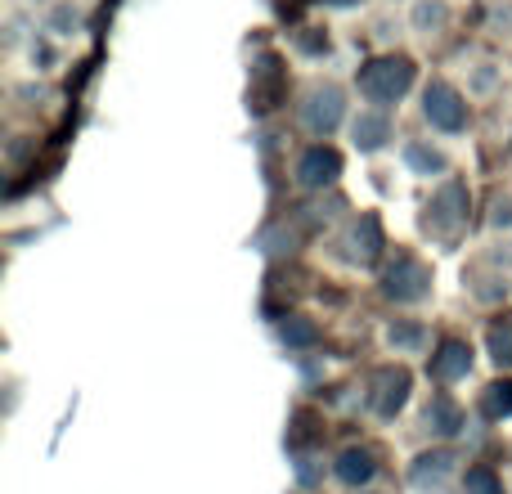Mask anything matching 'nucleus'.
<instances>
[{"label":"nucleus","instance_id":"nucleus-1","mask_svg":"<svg viewBox=\"0 0 512 494\" xmlns=\"http://www.w3.org/2000/svg\"><path fill=\"white\" fill-rule=\"evenodd\" d=\"M418 86V63L400 50H378L360 63L355 72V90H360L364 104L373 108H396L405 104V95Z\"/></svg>","mask_w":512,"mask_h":494},{"label":"nucleus","instance_id":"nucleus-13","mask_svg":"<svg viewBox=\"0 0 512 494\" xmlns=\"http://www.w3.org/2000/svg\"><path fill=\"white\" fill-rule=\"evenodd\" d=\"M333 481L346 490H369L373 481H378V459H373V450H364V445H346V450H337L333 459Z\"/></svg>","mask_w":512,"mask_h":494},{"label":"nucleus","instance_id":"nucleus-14","mask_svg":"<svg viewBox=\"0 0 512 494\" xmlns=\"http://www.w3.org/2000/svg\"><path fill=\"white\" fill-rule=\"evenodd\" d=\"M463 427H468L463 405L454 396H445V391H436V396L423 405V432L432 436V441H454Z\"/></svg>","mask_w":512,"mask_h":494},{"label":"nucleus","instance_id":"nucleus-7","mask_svg":"<svg viewBox=\"0 0 512 494\" xmlns=\"http://www.w3.org/2000/svg\"><path fill=\"white\" fill-rule=\"evenodd\" d=\"M346 140H351V149L364 153V158L382 153L391 140H396V117H391V108L364 104L360 113H351V122H346Z\"/></svg>","mask_w":512,"mask_h":494},{"label":"nucleus","instance_id":"nucleus-30","mask_svg":"<svg viewBox=\"0 0 512 494\" xmlns=\"http://www.w3.org/2000/svg\"><path fill=\"white\" fill-rule=\"evenodd\" d=\"M23 5H32V9H50L54 0H23Z\"/></svg>","mask_w":512,"mask_h":494},{"label":"nucleus","instance_id":"nucleus-19","mask_svg":"<svg viewBox=\"0 0 512 494\" xmlns=\"http://www.w3.org/2000/svg\"><path fill=\"white\" fill-rule=\"evenodd\" d=\"M499 86H504V63L499 59H477L468 72H463V90H468V99H495Z\"/></svg>","mask_w":512,"mask_h":494},{"label":"nucleus","instance_id":"nucleus-8","mask_svg":"<svg viewBox=\"0 0 512 494\" xmlns=\"http://www.w3.org/2000/svg\"><path fill=\"white\" fill-rule=\"evenodd\" d=\"M409 391H414V378H409V369H378L369 382V409L382 418V423H391V418H400V409L409 405Z\"/></svg>","mask_w":512,"mask_h":494},{"label":"nucleus","instance_id":"nucleus-28","mask_svg":"<svg viewBox=\"0 0 512 494\" xmlns=\"http://www.w3.org/2000/svg\"><path fill=\"white\" fill-rule=\"evenodd\" d=\"M486 27L495 36H508L512 41V0H490L486 5Z\"/></svg>","mask_w":512,"mask_h":494},{"label":"nucleus","instance_id":"nucleus-5","mask_svg":"<svg viewBox=\"0 0 512 494\" xmlns=\"http://www.w3.org/2000/svg\"><path fill=\"white\" fill-rule=\"evenodd\" d=\"M468 207H472V189L463 185V180H436V194L432 203H427V216L423 225L436 234V239H450V234H459L463 225H468Z\"/></svg>","mask_w":512,"mask_h":494},{"label":"nucleus","instance_id":"nucleus-23","mask_svg":"<svg viewBox=\"0 0 512 494\" xmlns=\"http://www.w3.org/2000/svg\"><path fill=\"white\" fill-rule=\"evenodd\" d=\"M486 355L499 373H512V319H499L486 333Z\"/></svg>","mask_w":512,"mask_h":494},{"label":"nucleus","instance_id":"nucleus-6","mask_svg":"<svg viewBox=\"0 0 512 494\" xmlns=\"http://www.w3.org/2000/svg\"><path fill=\"white\" fill-rule=\"evenodd\" d=\"M292 180H297V189H306V194H324V189H333L337 180H342V153L328 140L306 144V149L297 153V162H292Z\"/></svg>","mask_w":512,"mask_h":494},{"label":"nucleus","instance_id":"nucleus-4","mask_svg":"<svg viewBox=\"0 0 512 494\" xmlns=\"http://www.w3.org/2000/svg\"><path fill=\"white\" fill-rule=\"evenodd\" d=\"M436 279H432V265L414 252H400L396 261L382 265V279H378V292L391 301V306H423L432 297Z\"/></svg>","mask_w":512,"mask_h":494},{"label":"nucleus","instance_id":"nucleus-10","mask_svg":"<svg viewBox=\"0 0 512 494\" xmlns=\"http://www.w3.org/2000/svg\"><path fill=\"white\" fill-rule=\"evenodd\" d=\"M454 477H459V459H454V450H445V445L418 454V459L409 463V486L418 494H441Z\"/></svg>","mask_w":512,"mask_h":494},{"label":"nucleus","instance_id":"nucleus-17","mask_svg":"<svg viewBox=\"0 0 512 494\" xmlns=\"http://www.w3.org/2000/svg\"><path fill=\"white\" fill-rule=\"evenodd\" d=\"M41 32H50L54 41H72L86 32V5L81 0H54L41 18Z\"/></svg>","mask_w":512,"mask_h":494},{"label":"nucleus","instance_id":"nucleus-15","mask_svg":"<svg viewBox=\"0 0 512 494\" xmlns=\"http://www.w3.org/2000/svg\"><path fill=\"white\" fill-rule=\"evenodd\" d=\"M382 342H387L391 355H423L427 346H432V328L414 315H400V319H387Z\"/></svg>","mask_w":512,"mask_h":494},{"label":"nucleus","instance_id":"nucleus-2","mask_svg":"<svg viewBox=\"0 0 512 494\" xmlns=\"http://www.w3.org/2000/svg\"><path fill=\"white\" fill-rule=\"evenodd\" d=\"M297 122L310 140H333L337 131H346V122H351L346 86H337V81H315V86H306L301 90V104H297Z\"/></svg>","mask_w":512,"mask_h":494},{"label":"nucleus","instance_id":"nucleus-33","mask_svg":"<svg viewBox=\"0 0 512 494\" xmlns=\"http://www.w3.org/2000/svg\"><path fill=\"white\" fill-rule=\"evenodd\" d=\"M508 158H512V144H508Z\"/></svg>","mask_w":512,"mask_h":494},{"label":"nucleus","instance_id":"nucleus-29","mask_svg":"<svg viewBox=\"0 0 512 494\" xmlns=\"http://www.w3.org/2000/svg\"><path fill=\"white\" fill-rule=\"evenodd\" d=\"M486 225H490L495 234H512V194H499L495 203H490Z\"/></svg>","mask_w":512,"mask_h":494},{"label":"nucleus","instance_id":"nucleus-32","mask_svg":"<svg viewBox=\"0 0 512 494\" xmlns=\"http://www.w3.org/2000/svg\"><path fill=\"white\" fill-rule=\"evenodd\" d=\"M360 494H378V490H360Z\"/></svg>","mask_w":512,"mask_h":494},{"label":"nucleus","instance_id":"nucleus-21","mask_svg":"<svg viewBox=\"0 0 512 494\" xmlns=\"http://www.w3.org/2000/svg\"><path fill=\"white\" fill-rule=\"evenodd\" d=\"M36 36V18H32V5H18L5 14V27H0V45L5 50H27Z\"/></svg>","mask_w":512,"mask_h":494},{"label":"nucleus","instance_id":"nucleus-24","mask_svg":"<svg viewBox=\"0 0 512 494\" xmlns=\"http://www.w3.org/2000/svg\"><path fill=\"white\" fill-rule=\"evenodd\" d=\"M292 477H297V490H319L324 486V477H333V463L324 468L319 454H301V459L292 463Z\"/></svg>","mask_w":512,"mask_h":494},{"label":"nucleus","instance_id":"nucleus-20","mask_svg":"<svg viewBox=\"0 0 512 494\" xmlns=\"http://www.w3.org/2000/svg\"><path fill=\"white\" fill-rule=\"evenodd\" d=\"M468 292L477 306H504V301L512 297V279L504 270H481L468 279Z\"/></svg>","mask_w":512,"mask_h":494},{"label":"nucleus","instance_id":"nucleus-9","mask_svg":"<svg viewBox=\"0 0 512 494\" xmlns=\"http://www.w3.org/2000/svg\"><path fill=\"white\" fill-rule=\"evenodd\" d=\"M472 364H477L472 342H463V337H445V342L432 351V360H427V373H432L436 387H454V382H463L472 373Z\"/></svg>","mask_w":512,"mask_h":494},{"label":"nucleus","instance_id":"nucleus-26","mask_svg":"<svg viewBox=\"0 0 512 494\" xmlns=\"http://www.w3.org/2000/svg\"><path fill=\"white\" fill-rule=\"evenodd\" d=\"M292 45H297L301 54H310V59H324V54L333 50V41H328L324 27H301V32L292 36Z\"/></svg>","mask_w":512,"mask_h":494},{"label":"nucleus","instance_id":"nucleus-12","mask_svg":"<svg viewBox=\"0 0 512 494\" xmlns=\"http://www.w3.org/2000/svg\"><path fill=\"white\" fill-rule=\"evenodd\" d=\"M400 162L418 180H450V153L436 140H405L400 144Z\"/></svg>","mask_w":512,"mask_h":494},{"label":"nucleus","instance_id":"nucleus-27","mask_svg":"<svg viewBox=\"0 0 512 494\" xmlns=\"http://www.w3.org/2000/svg\"><path fill=\"white\" fill-rule=\"evenodd\" d=\"M14 99H18L23 108H41V104H50V99H54V90L45 86V81L27 77V81H18V86H14Z\"/></svg>","mask_w":512,"mask_h":494},{"label":"nucleus","instance_id":"nucleus-11","mask_svg":"<svg viewBox=\"0 0 512 494\" xmlns=\"http://www.w3.org/2000/svg\"><path fill=\"white\" fill-rule=\"evenodd\" d=\"M346 247H351V265H360V270H369V265L382 261V252H387V234H382V221L373 212H360L351 221V234H346Z\"/></svg>","mask_w":512,"mask_h":494},{"label":"nucleus","instance_id":"nucleus-25","mask_svg":"<svg viewBox=\"0 0 512 494\" xmlns=\"http://www.w3.org/2000/svg\"><path fill=\"white\" fill-rule=\"evenodd\" d=\"M463 494H508V490H504V481H499L495 468L477 463V468L463 472Z\"/></svg>","mask_w":512,"mask_h":494},{"label":"nucleus","instance_id":"nucleus-31","mask_svg":"<svg viewBox=\"0 0 512 494\" xmlns=\"http://www.w3.org/2000/svg\"><path fill=\"white\" fill-rule=\"evenodd\" d=\"M333 5H351V0H333Z\"/></svg>","mask_w":512,"mask_h":494},{"label":"nucleus","instance_id":"nucleus-3","mask_svg":"<svg viewBox=\"0 0 512 494\" xmlns=\"http://www.w3.org/2000/svg\"><path fill=\"white\" fill-rule=\"evenodd\" d=\"M418 113H423V122L432 126L436 135H463L472 126L468 90L454 86L450 77L423 81V90H418Z\"/></svg>","mask_w":512,"mask_h":494},{"label":"nucleus","instance_id":"nucleus-22","mask_svg":"<svg viewBox=\"0 0 512 494\" xmlns=\"http://www.w3.org/2000/svg\"><path fill=\"white\" fill-rule=\"evenodd\" d=\"M27 63H32V77H50V72L63 68V50L50 32H36L32 45H27Z\"/></svg>","mask_w":512,"mask_h":494},{"label":"nucleus","instance_id":"nucleus-16","mask_svg":"<svg viewBox=\"0 0 512 494\" xmlns=\"http://www.w3.org/2000/svg\"><path fill=\"white\" fill-rule=\"evenodd\" d=\"M405 23H409V32H414V36H427V41H432V36L450 32L454 5H450V0H409Z\"/></svg>","mask_w":512,"mask_h":494},{"label":"nucleus","instance_id":"nucleus-18","mask_svg":"<svg viewBox=\"0 0 512 494\" xmlns=\"http://www.w3.org/2000/svg\"><path fill=\"white\" fill-rule=\"evenodd\" d=\"M274 337H279V346L288 355L315 351V346H319V324L310 315H283L279 324H274Z\"/></svg>","mask_w":512,"mask_h":494}]
</instances>
